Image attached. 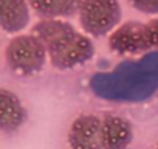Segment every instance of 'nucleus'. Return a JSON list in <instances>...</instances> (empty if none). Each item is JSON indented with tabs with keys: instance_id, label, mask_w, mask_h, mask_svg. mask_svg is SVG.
<instances>
[{
	"instance_id": "f257e3e1",
	"label": "nucleus",
	"mask_w": 158,
	"mask_h": 149,
	"mask_svg": "<svg viewBox=\"0 0 158 149\" xmlns=\"http://www.w3.org/2000/svg\"><path fill=\"white\" fill-rule=\"evenodd\" d=\"M5 57L13 71L30 76L44 68L48 57V50L33 33L19 34L8 42Z\"/></svg>"
},
{
	"instance_id": "f03ea898",
	"label": "nucleus",
	"mask_w": 158,
	"mask_h": 149,
	"mask_svg": "<svg viewBox=\"0 0 158 149\" xmlns=\"http://www.w3.org/2000/svg\"><path fill=\"white\" fill-rule=\"evenodd\" d=\"M77 17L89 36L102 37L121 25L123 11L118 0H82Z\"/></svg>"
},
{
	"instance_id": "7ed1b4c3",
	"label": "nucleus",
	"mask_w": 158,
	"mask_h": 149,
	"mask_svg": "<svg viewBox=\"0 0 158 149\" xmlns=\"http://www.w3.org/2000/svg\"><path fill=\"white\" fill-rule=\"evenodd\" d=\"M95 54V45L87 34L77 30L48 48V57L54 68L70 70L90 61Z\"/></svg>"
},
{
	"instance_id": "20e7f679",
	"label": "nucleus",
	"mask_w": 158,
	"mask_h": 149,
	"mask_svg": "<svg viewBox=\"0 0 158 149\" xmlns=\"http://www.w3.org/2000/svg\"><path fill=\"white\" fill-rule=\"evenodd\" d=\"M109 48L116 54H141L152 48L147 25L138 20H127L118 25L109 36Z\"/></svg>"
},
{
	"instance_id": "39448f33",
	"label": "nucleus",
	"mask_w": 158,
	"mask_h": 149,
	"mask_svg": "<svg viewBox=\"0 0 158 149\" xmlns=\"http://www.w3.org/2000/svg\"><path fill=\"white\" fill-rule=\"evenodd\" d=\"M101 126L102 120L96 115H79L71 123L68 130L70 149H102Z\"/></svg>"
},
{
	"instance_id": "423d86ee",
	"label": "nucleus",
	"mask_w": 158,
	"mask_h": 149,
	"mask_svg": "<svg viewBox=\"0 0 158 149\" xmlns=\"http://www.w3.org/2000/svg\"><path fill=\"white\" fill-rule=\"evenodd\" d=\"M133 138L132 123L119 115H104L101 126L102 149H127Z\"/></svg>"
},
{
	"instance_id": "0eeeda50",
	"label": "nucleus",
	"mask_w": 158,
	"mask_h": 149,
	"mask_svg": "<svg viewBox=\"0 0 158 149\" xmlns=\"http://www.w3.org/2000/svg\"><path fill=\"white\" fill-rule=\"evenodd\" d=\"M27 121V109L22 106L17 95L6 89H0V129L5 134H13Z\"/></svg>"
},
{
	"instance_id": "6e6552de",
	"label": "nucleus",
	"mask_w": 158,
	"mask_h": 149,
	"mask_svg": "<svg viewBox=\"0 0 158 149\" xmlns=\"http://www.w3.org/2000/svg\"><path fill=\"white\" fill-rule=\"evenodd\" d=\"M28 0H0V25L5 33H20L30 23Z\"/></svg>"
},
{
	"instance_id": "1a4fd4ad",
	"label": "nucleus",
	"mask_w": 158,
	"mask_h": 149,
	"mask_svg": "<svg viewBox=\"0 0 158 149\" xmlns=\"http://www.w3.org/2000/svg\"><path fill=\"white\" fill-rule=\"evenodd\" d=\"M40 19H65L79 13L82 0H28Z\"/></svg>"
},
{
	"instance_id": "9d476101",
	"label": "nucleus",
	"mask_w": 158,
	"mask_h": 149,
	"mask_svg": "<svg viewBox=\"0 0 158 149\" xmlns=\"http://www.w3.org/2000/svg\"><path fill=\"white\" fill-rule=\"evenodd\" d=\"M73 31H76V28L62 19H40L31 28V33L44 42L47 50Z\"/></svg>"
},
{
	"instance_id": "9b49d317",
	"label": "nucleus",
	"mask_w": 158,
	"mask_h": 149,
	"mask_svg": "<svg viewBox=\"0 0 158 149\" xmlns=\"http://www.w3.org/2000/svg\"><path fill=\"white\" fill-rule=\"evenodd\" d=\"M129 3L132 5V8H135L143 14L149 16L158 14V0H129Z\"/></svg>"
},
{
	"instance_id": "f8f14e48",
	"label": "nucleus",
	"mask_w": 158,
	"mask_h": 149,
	"mask_svg": "<svg viewBox=\"0 0 158 149\" xmlns=\"http://www.w3.org/2000/svg\"><path fill=\"white\" fill-rule=\"evenodd\" d=\"M146 25H147V33H149L150 45H152V48L158 50V17L149 20Z\"/></svg>"
},
{
	"instance_id": "ddd939ff",
	"label": "nucleus",
	"mask_w": 158,
	"mask_h": 149,
	"mask_svg": "<svg viewBox=\"0 0 158 149\" xmlns=\"http://www.w3.org/2000/svg\"><path fill=\"white\" fill-rule=\"evenodd\" d=\"M155 149H158V143H156V146H155Z\"/></svg>"
}]
</instances>
